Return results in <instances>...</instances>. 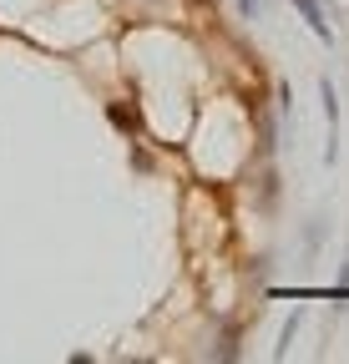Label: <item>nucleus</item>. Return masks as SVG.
I'll return each mask as SVG.
<instances>
[{"label": "nucleus", "mask_w": 349, "mask_h": 364, "mask_svg": "<svg viewBox=\"0 0 349 364\" xmlns=\"http://www.w3.org/2000/svg\"><path fill=\"white\" fill-rule=\"evenodd\" d=\"M319 102H324V127H329V142H324V162H339V97H334V81H319Z\"/></svg>", "instance_id": "f257e3e1"}, {"label": "nucleus", "mask_w": 349, "mask_h": 364, "mask_svg": "<svg viewBox=\"0 0 349 364\" xmlns=\"http://www.w3.org/2000/svg\"><path fill=\"white\" fill-rule=\"evenodd\" d=\"M274 11H279V0H238L243 21H274Z\"/></svg>", "instance_id": "f03ea898"}, {"label": "nucleus", "mask_w": 349, "mask_h": 364, "mask_svg": "<svg viewBox=\"0 0 349 364\" xmlns=\"http://www.w3.org/2000/svg\"><path fill=\"white\" fill-rule=\"evenodd\" d=\"M324 243V218H309V228H304V253H319Z\"/></svg>", "instance_id": "7ed1b4c3"}, {"label": "nucleus", "mask_w": 349, "mask_h": 364, "mask_svg": "<svg viewBox=\"0 0 349 364\" xmlns=\"http://www.w3.org/2000/svg\"><path fill=\"white\" fill-rule=\"evenodd\" d=\"M213 354H218V359H238V329H223V339H218Z\"/></svg>", "instance_id": "20e7f679"}, {"label": "nucleus", "mask_w": 349, "mask_h": 364, "mask_svg": "<svg viewBox=\"0 0 349 364\" xmlns=\"http://www.w3.org/2000/svg\"><path fill=\"white\" fill-rule=\"evenodd\" d=\"M294 329H299V314H289V324H284V334H279V359L289 354V344H294Z\"/></svg>", "instance_id": "39448f33"}, {"label": "nucleus", "mask_w": 349, "mask_h": 364, "mask_svg": "<svg viewBox=\"0 0 349 364\" xmlns=\"http://www.w3.org/2000/svg\"><path fill=\"white\" fill-rule=\"evenodd\" d=\"M107 112H112V122H117V127H127V132L137 136V122H132V112H127V107H107Z\"/></svg>", "instance_id": "423d86ee"}, {"label": "nucleus", "mask_w": 349, "mask_h": 364, "mask_svg": "<svg viewBox=\"0 0 349 364\" xmlns=\"http://www.w3.org/2000/svg\"><path fill=\"white\" fill-rule=\"evenodd\" d=\"M339 294H349V263L339 268Z\"/></svg>", "instance_id": "0eeeda50"}]
</instances>
